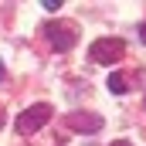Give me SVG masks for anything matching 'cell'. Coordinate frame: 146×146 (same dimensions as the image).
Segmentation results:
<instances>
[{
    "instance_id": "6da1fadb",
    "label": "cell",
    "mask_w": 146,
    "mask_h": 146,
    "mask_svg": "<svg viewBox=\"0 0 146 146\" xmlns=\"http://www.w3.org/2000/svg\"><path fill=\"white\" fill-rule=\"evenodd\" d=\"M122 54H126V41H119V37H99L88 48V58L95 65H115Z\"/></svg>"
},
{
    "instance_id": "7a4b0ae2",
    "label": "cell",
    "mask_w": 146,
    "mask_h": 146,
    "mask_svg": "<svg viewBox=\"0 0 146 146\" xmlns=\"http://www.w3.org/2000/svg\"><path fill=\"white\" fill-rule=\"evenodd\" d=\"M44 37H48V44H51L54 51H68L75 41H78L75 24H68V21H48V24H44Z\"/></svg>"
},
{
    "instance_id": "3957f363",
    "label": "cell",
    "mask_w": 146,
    "mask_h": 146,
    "mask_svg": "<svg viewBox=\"0 0 146 146\" xmlns=\"http://www.w3.org/2000/svg\"><path fill=\"white\" fill-rule=\"evenodd\" d=\"M51 112H54V109H51L48 102H37V106H31V109H24L21 115H17V133H21V136L37 133V129L51 119Z\"/></svg>"
},
{
    "instance_id": "277c9868",
    "label": "cell",
    "mask_w": 146,
    "mask_h": 146,
    "mask_svg": "<svg viewBox=\"0 0 146 146\" xmlns=\"http://www.w3.org/2000/svg\"><path fill=\"white\" fill-rule=\"evenodd\" d=\"M65 122L75 133H99L102 129V115H95V112H72Z\"/></svg>"
},
{
    "instance_id": "5b68a950",
    "label": "cell",
    "mask_w": 146,
    "mask_h": 146,
    "mask_svg": "<svg viewBox=\"0 0 146 146\" xmlns=\"http://www.w3.org/2000/svg\"><path fill=\"white\" fill-rule=\"evenodd\" d=\"M109 92H112V95H126V92H129V88H126V78H122L119 72L109 75Z\"/></svg>"
},
{
    "instance_id": "8992f818",
    "label": "cell",
    "mask_w": 146,
    "mask_h": 146,
    "mask_svg": "<svg viewBox=\"0 0 146 146\" xmlns=\"http://www.w3.org/2000/svg\"><path fill=\"white\" fill-rule=\"evenodd\" d=\"M139 41H143V44H146V24H143V27H139Z\"/></svg>"
},
{
    "instance_id": "52a82bcc",
    "label": "cell",
    "mask_w": 146,
    "mask_h": 146,
    "mask_svg": "<svg viewBox=\"0 0 146 146\" xmlns=\"http://www.w3.org/2000/svg\"><path fill=\"white\" fill-rule=\"evenodd\" d=\"M0 78H3V61H0Z\"/></svg>"
},
{
    "instance_id": "ba28073f",
    "label": "cell",
    "mask_w": 146,
    "mask_h": 146,
    "mask_svg": "<svg viewBox=\"0 0 146 146\" xmlns=\"http://www.w3.org/2000/svg\"><path fill=\"white\" fill-rule=\"evenodd\" d=\"M112 146H129V143H112Z\"/></svg>"
}]
</instances>
